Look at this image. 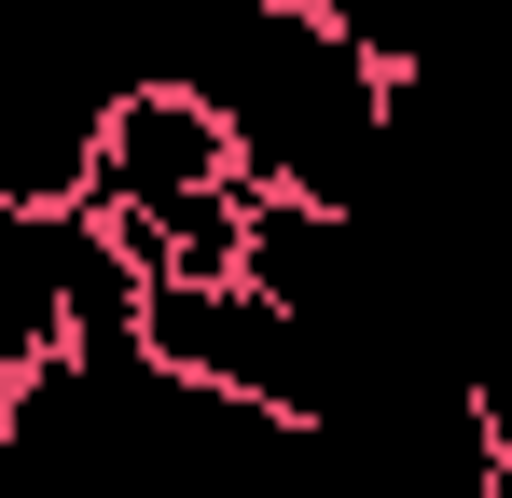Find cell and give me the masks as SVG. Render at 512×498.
<instances>
[{
    "label": "cell",
    "mask_w": 512,
    "mask_h": 498,
    "mask_svg": "<svg viewBox=\"0 0 512 498\" xmlns=\"http://www.w3.org/2000/svg\"><path fill=\"white\" fill-rule=\"evenodd\" d=\"M236 166V111L194 70H125L97 97V208L111 194H180V180H222Z\"/></svg>",
    "instance_id": "6da1fadb"
},
{
    "label": "cell",
    "mask_w": 512,
    "mask_h": 498,
    "mask_svg": "<svg viewBox=\"0 0 512 498\" xmlns=\"http://www.w3.org/2000/svg\"><path fill=\"white\" fill-rule=\"evenodd\" d=\"M97 222H111V249L139 277H250V180L236 166L180 180V194H111Z\"/></svg>",
    "instance_id": "7a4b0ae2"
}]
</instances>
